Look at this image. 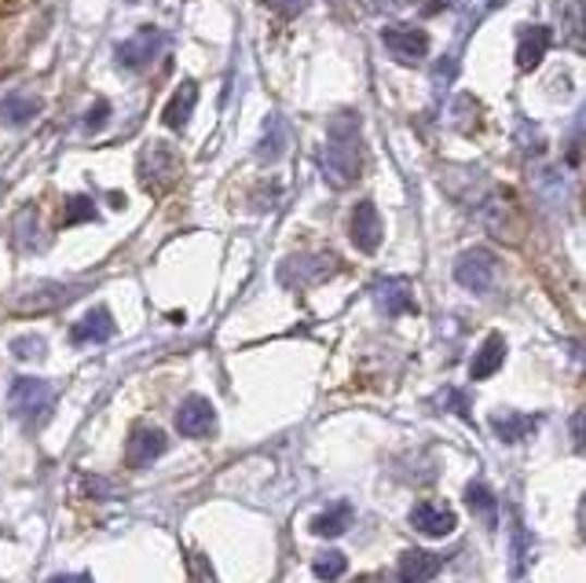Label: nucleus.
Instances as JSON below:
<instances>
[{"mask_svg":"<svg viewBox=\"0 0 586 583\" xmlns=\"http://www.w3.org/2000/svg\"><path fill=\"white\" fill-rule=\"evenodd\" d=\"M356 129H359V122L352 114L338 118L327 136V144L319 150V169L330 187H352L363 173V150H359Z\"/></svg>","mask_w":586,"mask_h":583,"instance_id":"f257e3e1","label":"nucleus"},{"mask_svg":"<svg viewBox=\"0 0 586 583\" xmlns=\"http://www.w3.org/2000/svg\"><path fill=\"white\" fill-rule=\"evenodd\" d=\"M56 408V389L45 378H19L8 393V411L26 422V426H40Z\"/></svg>","mask_w":586,"mask_h":583,"instance_id":"f03ea898","label":"nucleus"},{"mask_svg":"<svg viewBox=\"0 0 586 583\" xmlns=\"http://www.w3.org/2000/svg\"><path fill=\"white\" fill-rule=\"evenodd\" d=\"M454 279L473 294H488L499 283V254H491L488 246H469L454 260Z\"/></svg>","mask_w":586,"mask_h":583,"instance_id":"7ed1b4c3","label":"nucleus"},{"mask_svg":"<svg viewBox=\"0 0 586 583\" xmlns=\"http://www.w3.org/2000/svg\"><path fill=\"white\" fill-rule=\"evenodd\" d=\"M338 268L341 260L333 254H293L290 260H282L279 279L286 287H316V283H327Z\"/></svg>","mask_w":586,"mask_h":583,"instance_id":"20e7f679","label":"nucleus"},{"mask_svg":"<svg viewBox=\"0 0 586 583\" xmlns=\"http://www.w3.org/2000/svg\"><path fill=\"white\" fill-rule=\"evenodd\" d=\"M381 45L389 48V56L392 59H400V63H422V59L429 56V34L426 29H418V26H411V23H392L381 29Z\"/></svg>","mask_w":586,"mask_h":583,"instance_id":"39448f33","label":"nucleus"},{"mask_svg":"<svg viewBox=\"0 0 586 583\" xmlns=\"http://www.w3.org/2000/svg\"><path fill=\"white\" fill-rule=\"evenodd\" d=\"M180 177V158L169 144H150L139 158V180L150 191H166Z\"/></svg>","mask_w":586,"mask_h":583,"instance_id":"423d86ee","label":"nucleus"},{"mask_svg":"<svg viewBox=\"0 0 586 583\" xmlns=\"http://www.w3.org/2000/svg\"><path fill=\"white\" fill-rule=\"evenodd\" d=\"M81 287H59V283H37L34 290H26L23 297L15 301V316H45L56 313L59 305L77 297Z\"/></svg>","mask_w":586,"mask_h":583,"instance_id":"0eeeda50","label":"nucleus"},{"mask_svg":"<svg viewBox=\"0 0 586 583\" xmlns=\"http://www.w3.org/2000/svg\"><path fill=\"white\" fill-rule=\"evenodd\" d=\"M349 235L352 243H356V250H363V254H374V250L381 246V239H386V224H381L378 217V206L374 203H356V209H352L349 217Z\"/></svg>","mask_w":586,"mask_h":583,"instance_id":"6e6552de","label":"nucleus"},{"mask_svg":"<svg viewBox=\"0 0 586 583\" xmlns=\"http://www.w3.org/2000/svg\"><path fill=\"white\" fill-rule=\"evenodd\" d=\"M166 45V34L161 29H150V26H144V29H136L129 41H121L118 45V66H125V70H139V66H147L150 59L158 56V48Z\"/></svg>","mask_w":586,"mask_h":583,"instance_id":"1a4fd4ad","label":"nucleus"},{"mask_svg":"<svg viewBox=\"0 0 586 583\" xmlns=\"http://www.w3.org/2000/svg\"><path fill=\"white\" fill-rule=\"evenodd\" d=\"M166 434L161 429H155V426H136L133 434H129V440H125V462H129V470H144V466H150L161 451H166Z\"/></svg>","mask_w":586,"mask_h":583,"instance_id":"9d476101","label":"nucleus"},{"mask_svg":"<svg viewBox=\"0 0 586 583\" xmlns=\"http://www.w3.org/2000/svg\"><path fill=\"white\" fill-rule=\"evenodd\" d=\"M411 525L422 532V536H432V539H443L451 536L454 529H459V518H454L451 507H443V502H418V507L411 510Z\"/></svg>","mask_w":586,"mask_h":583,"instance_id":"9b49d317","label":"nucleus"},{"mask_svg":"<svg viewBox=\"0 0 586 583\" xmlns=\"http://www.w3.org/2000/svg\"><path fill=\"white\" fill-rule=\"evenodd\" d=\"M176 429L184 437H209L217 429V411L206 397H187L176 411Z\"/></svg>","mask_w":586,"mask_h":583,"instance_id":"f8f14e48","label":"nucleus"},{"mask_svg":"<svg viewBox=\"0 0 586 583\" xmlns=\"http://www.w3.org/2000/svg\"><path fill=\"white\" fill-rule=\"evenodd\" d=\"M374 297H378V308L386 316L418 313V301H414V290L407 279H378V283H374Z\"/></svg>","mask_w":586,"mask_h":583,"instance_id":"ddd939ff","label":"nucleus"},{"mask_svg":"<svg viewBox=\"0 0 586 583\" xmlns=\"http://www.w3.org/2000/svg\"><path fill=\"white\" fill-rule=\"evenodd\" d=\"M12 243L19 254H40V250H45V231H40L37 206H23L12 217Z\"/></svg>","mask_w":586,"mask_h":583,"instance_id":"4468645a","label":"nucleus"},{"mask_svg":"<svg viewBox=\"0 0 586 583\" xmlns=\"http://www.w3.org/2000/svg\"><path fill=\"white\" fill-rule=\"evenodd\" d=\"M114 338V316L107 313V308H93V313H85L70 330V341L74 345H103V341Z\"/></svg>","mask_w":586,"mask_h":583,"instance_id":"2eb2a0df","label":"nucleus"},{"mask_svg":"<svg viewBox=\"0 0 586 583\" xmlns=\"http://www.w3.org/2000/svg\"><path fill=\"white\" fill-rule=\"evenodd\" d=\"M443 569V555H429V550H407L400 558V583H429L437 580Z\"/></svg>","mask_w":586,"mask_h":583,"instance_id":"dca6fc26","label":"nucleus"},{"mask_svg":"<svg viewBox=\"0 0 586 583\" xmlns=\"http://www.w3.org/2000/svg\"><path fill=\"white\" fill-rule=\"evenodd\" d=\"M502 364H506V341H502V335H491L480 345V353L473 356L469 375L477 378V381H484V378H491L495 371H502Z\"/></svg>","mask_w":586,"mask_h":583,"instance_id":"f3484780","label":"nucleus"},{"mask_svg":"<svg viewBox=\"0 0 586 583\" xmlns=\"http://www.w3.org/2000/svg\"><path fill=\"white\" fill-rule=\"evenodd\" d=\"M535 426H539V418L532 415H517V411H499V415H491V429L499 440H506V445H517L528 434H535Z\"/></svg>","mask_w":586,"mask_h":583,"instance_id":"a211bd4d","label":"nucleus"},{"mask_svg":"<svg viewBox=\"0 0 586 583\" xmlns=\"http://www.w3.org/2000/svg\"><path fill=\"white\" fill-rule=\"evenodd\" d=\"M195 104H198V85L195 82H180L173 99H169L166 114H161V122H166L169 129H184L191 122V110H195Z\"/></svg>","mask_w":586,"mask_h":583,"instance_id":"6ab92c4d","label":"nucleus"},{"mask_svg":"<svg viewBox=\"0 0 586 583\" xmlns=\"http://www.w3.org/2000/svg\"><path fill=\"white\" fill-rule=\"evenodd\" d=\"M547 48H550V29L547 26L524 29L521 48H517V66L521 70H535L542 63V56H547Z\"/></svg>","mask_w":586,"mask_h":583,"instance_id":"aec40b11","label":"nucleus"},{"mask_svg":"<svg viewBox=\"0 0 586 583\" xmlns=\"http://www.w3.org/2000/svg\"><path fill=\"white\" fill-rule=\"evenodd\" d=\"M466 502H469V510H473V514H477L488 529L499 525V499H495V491H491L488 485H480V481H473V485L466 488Z\"/></svg>","mask_w":586,"mask_h":583,"instance_id":"412c9836","label":"nucleus"},{"mask_svg":"<svg viewBox=\"0 0 586 583\" xmlns=\"http://www.w3.org/2000/svg\"><path fill=\"white\" fill-rule=\"evenodd\" d=\"M282 150H286V129H282V118L271 114L265 125V139L257 144V158L260 162H279Z\"/></svg>","mask_w":586,"mask_h":583,"instance_id":"4be33fe9","label":"nucleus"},{"mask_svg":"<svg viewBox=\"0 0 586 583\" xmlns=\"http://www.w3.org/2000/svg\"><path fill=\"white\" fill-rule=\"evenodd\" d=\"M349 525H352V507L349 502H338V507H330L327 514L312 521V532H316V536H341Z\"/></svg>","mask_w":586,"mask_h":583,"instance_id":"5701e85b","label":"nucleus"},{"mask_svg":"<svg viewBox=\"0 0 586 583\" xmlns=\"http://www.w3.org/2000/svg\"><path fill=\"white\" fill-rule=\"evenodd\" d=\"M37 114H40V99H37V96L15 93V96H8V99H4V122L26 125V122H34Z\"/></svg>","mask_w":586,"mask_h":583,"instance_id":"b1692460","label":"nucleus"},{"mask_svg":"<svg viewBox=\"0 0 586 583\" xmlns=\"http://www.w3.org/2000/svg\"><path fill=\"white\" fill-rule=\"evenodd\" d=\"M99 214H96V203L88 195H70L66 198V214H63V224L66 228H77V224H93Z\"/></svg>","mask_w":586,"mask_h":583,"instance_id":"393cba45","label":"nucleus"},{"mask_svg":"<svg viewBox=\"0 0 586 583\" xmlns=\"http://www.w3.org/2000/svg\"><path fill=\"white\" fill-rule=\"evenodd\" d=\"M349 569V558L341 555V550H327V555H319L312 561V572H316L319 580H341Z\"/></svg>","mask_w":586,"mask_h":583,"instance_id":"a878e982","label":"nucleus"},{"mask_svg":"<svg viewBox=\"0 0 586 583\" xmlns=\"http://www.w3.org/2000/svg\"><path fill=\"white\" fill-rule=\"evenodd\" d=\"M12 353H15L19 360H45V338H37V335L15 338V341H12Z\"/></svg>","mask_w":586,"mask_h":583,"instance_id":"bb28decb","label":"nucleus"},{"mask_svg":"<svg viewBox=\"0 0 586 583\" xmlns=\"http://www.w3.org/2000/svg\"><path fill=\"white\" fill-rule=\"evenodd\" d=\"M440 408H451L454 415L469 418V400H466V393H459V389H443V393H440Z\"/></svg>","mask_w":586,"mask_h":583,"instance_id":"cd10ccee","label":"nucleus"},{"mask_svg":"<svg viewBox=\"0 0 586 583\" xmlns=\"http://www.w3.org/2000/svg\"><path fill=\"white\" fill-rule=\"evenodd\" d=\"M107 118H110V107L103 104V99H96L93 110H88V114H85V129H93V133H96V129H103V125H107Z\"/></svg>","mask_w":586,"mask_h":583,"instance_id":"c85d7f7f","label":"nucleus"},{"mask_svg":"<svg viewBox=\"0 0 586 583\" xmlns=\"http://www.w3.org/2000/svg\"><path fill=\"white\" fill-rule=\"evenodd\" d=\"M265 4L271 8V12H279V15H297V12H305L308 8V0H265Z\"/></svg>","mask_w":586,"mask_h":583,"instance_id":"c756f323","label":"nucleus"},{"mask_svg":"<svg viewBox=\"0 0 586 583\" xmlns=\"http://www.w3.org/2000/svg\"><path fill=\"white\" fill-rule=\"evenodd\" d=\"M579 12H583V4L575 0V4H572V48H575V52H583V34H579L583 19H579Z\"/></svg>","mask_w":586,"mask_h":583,"instance_id":"7c9ffc66","label":"nucleus"},{"mask_svg":"<svg viewBox=\"0 0 586 583\" xmlns=\"http://www.w3.org/2000/svg\"><path fill=\"white\" fill-rule=\"evenodd\" d=\"M572 440H575V448H583V415L575 411V418H572Z\"/></svg>","mask_w":586,"mask_h":583,"instance_id":"2f4dec72","label":"nucleus"},{"mask_svg":"<svg viewBox=\"0 0 586 583\" xmlns=\"http://www.w3.org/2000/svg\"><path fill=\"white\" fill-rule=\"evenodd\" d=\"M367 4L374 8V12H392V8H396L400 0H367Z\"/></svg>","mask_w":586,"mask_h":583,"instance_id":"473e14b6","label":"nucleus"},{"mask_svg":"<svg viewBox=\"0 0 586 583\" xmlns=\"http://www.w3.org/2000/svg\"><path fill=\"white\" fill-rule=\"evenodd\" d=\"M356 583H392V576H386V572H370V576H359Z\"/></svg>","mask_w":586,"mask_h":583,"instance_id":"72a5a7b5","label":"nucleus"},{"mask_svg":"<svg viewBox=\"0 0 586 583\" xmlns=\"http://www.w3.org/2000/svg\"><path fill=\"white\" fill-rule=\"evenodd\" d=\"M48 583H93V576H85V572H81V576H56Z\"/></svg>","mask_w":586,"mask_h":583,"instance_id":"f704fd0d","label":"nucleus"},{"mask_svg":"<svg viewBox=\"0 0 586 583\" xmlns=\"http://www.w3.org/2000/svg\"><path fill=\"white\" fill-rule=\"evenodd\" d=\"M0 195H4V184H0Z\"/></svg>","mask_w":586,"mask_h":583,"instance_id":"c9c22d12","label":"nucleus"}]
</instances>
